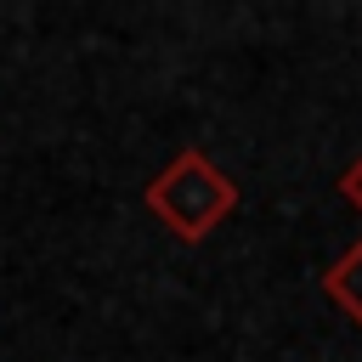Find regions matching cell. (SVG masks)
<instances>
[{"instance_id": "6da1fadb", "label": "cell", "mask_w": 362, "mask_h": 362, "mask_svg": "<svg viewBox=\"0 0 362 362\" xmlns=\"http://www.w3.org/2000/svg\"><path fill=\"white\" fill-rule=\"evenodd\" d=\"M147 215L175 238V243H204L232 209H238V181L204 153V147H181L141 192Z\"/></svg>"}, {"instance_id": "7a4b0ae2", "label": "cell", "mask_w": 362, "mask_h": 362, "mask_svg": "<svg viewBox=\"0 0 362 362\" xmlns=\"http://www.w3.org/2000/svg\"><path fill=\"white\" fill-rule=\"evenodd\" d=\"M322 294H328V300H334V305L362 328V238H356V243H351V249L322 272Z\"/></svg>"}, {"instance_id": "3957f363", "label": "cell", "mask_w": 362, "mask_h": 362, "mask_svg": "<svg viewBox=\"0 0 362 362\" xmlns=\"http://www.w3.org/2000/svg\"><path fill=\"white\" fill-rule=\"evenodd\" d=\"M339 198H345V204L362 215V153H356V158L339 170Z\"/></svg>"}]
</instances>
